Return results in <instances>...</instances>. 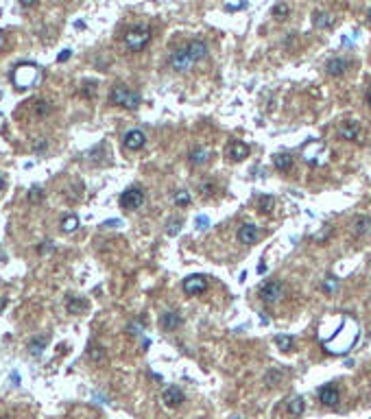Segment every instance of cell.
I'll use <instances>...</instances> for the list:
<instances>
[{"label":"cell","instance_id":"obj_31","mask_svg":"<svg viewBox=\"0 0 371 419\" xmlns=\"http://www.w3.org/2000/svg\"><path fill=\"white\" fill-rule=\"evenodd\" d=\"M181 225H183L181 218H170V221L166 223V234H168V236H177L179 231H181Z\"/></svg>","mask_w":371,"mask_h":419},{"label":"cell","instance_id":"obj_32","mask_svg":"<svg viewBox=\"0 0 371 419\" xmlns=\"http://www.w3.org/2000/svg\"><path fill=\"white\" fill-rule=\"evenodd\" d=\"M273 17H277V20H284V17H288V13H290V9H288V4H284V2H279V4H275L273 7Z\"/></svg>","mask_w":371,"mask_h":419},{"label":"cell","instance_id":"obj_21","mask_svg":"<svg viewBox=\"0 0 371 419\" xmlns=\"http://www.w3.org/2000/svg\"><path fill=\"white\" fill-rule=\"evenodd\" d=\"M273 166L282 173H286V170L292 168V157L288 153H277V155H273Z\"/></svg>","mask_w":371,"mask_h":419},{"label":"cell","instance_id":"obj_37","mask_svg":"<svg viewBox=\"0 0 371 419\" xmlns=\"http://www.w3.org/2000/svg\"><path fill=\"white\" fill-rule=\"evenodd\" d=\"M201 190H203L205 196H210L214 192V186H212V183H203V188H201Z\"/></svg>","mask_w":371,"mask_h":419},{"label":"cell","instance_id":"obj_27","mask_svg":"<svg viewBox=\"0 0 371 419\" xmlns=\"http://www.w3.org/2000/svg\"><path fill=\"white\" fill-rule=\"evenodd\" d=\"M312 22H314V26H317V29H330V26L334 24V20H332V17L327 16V13H321V11L314 13Z\"/></svg>","mask_w":371,"mask_h":419},{"label":"cell","instance_id":"obj_8","mask_svg":"<svg viewBox=\"0 0 371 419\" xmlns=\"http://www.w3.org/2000/svg\"><path fill=\"white\" fill-rule=\"evenodd\" d=\"M304 160L308 161L310 166H321L323 161H325V148H323V144L319 142V140L310 142L308 146L304 148Z\"/></svg>","mask_w":371,"mask_h":419},{"label":"cell","instance_id":"obj_44","mask_svg":"<svg viewBox=\"0 0 371 419\" xmlns=\"http://www.w3.org/2000/svg\"><path fill=\"white\" fill-rule=\"evenodd\" d=\"M367 103H369V105H371V90H369V92H367Z\"/></svg>","mask_w":371,"mask_h":419},{"label":"cell","instance_id":"obj_29","mask_svg":"<svg viewBox=\"0 0 371 419\" xmlns=\"http://www.w3.org/2000/svg\"><path fill=\"white\" fill-rule=\"evenodd\" d=\"M173 201H175V205H177V208H186V205H190L192 196H190V192H188V190H177V192H175V196H173Z\"/></svg>","mask_w":371,"mask_h":419},{"label":"cell","instance_id":"obj_35","mask_svg":"<svg viewBox=\"0 0 371 419\" xmlns=\"http://www.w3.org/2000/svg\"><path fill=\"white\" fill-rule=\"evenodd\" d=\"M210 227V221H208V216H196V229H208Z\"/></svg>","mask_w":371,"mask_h":419},{"label":"cell","instance_id":"obj_20","mask_svg":"<svg viewBox=\"0 0 371 419\" xmlns=\"http://www.w3.org/2000/svg\"><path fill=\"white\" fill-rule=\"evenodd\" d=\"M87 358H90V362H94V365H103V362L107 360V352H105V347H100V345H92V347L87 349Z\"/></svg>","mask_w":371,"mask_h":419},{"label":"cell","instance_id":"obj_5","mask_svg":"<svg viewBox=\"0 0 371 419\" xmlns=\"http://www.w3.org/2000/svg\"><path fill=\"white\" fill-rule=\"evenodd\" d=\"M168 65H170V70H175V72H188V70L194 65V61L190 59L186 48H177V50L170 55Z\"/></svg>","mask_w":371,"mask_h":419},{"label":"cell","instance_id":"obj_3","mask_svg":"<svg viewBox=\"0 0 371 419\" xmlns=\"http://www.w3.org/2000/svg\"><path fill=\"white\" fill-rule=\"evenodd\" d=\"M153 37V31L148 26H133L125 33V48L131 52H138L151 42Z\"/></svg>","mask_w":371,"mask_h":419},{"label":"cell","instance_id":"obj_7","mask_svg":"<svg viewBox=\"0 0 371 419\" xmlns=\"http://www.w3.org/2000/svg\"><path fill=\"white\" fill-rule=\"evenodd\" d=\"M284 295V286L277 282V279H271V282H266L264 286L260 288V299L264 301V304H275V301H279Z\"/></svg>","mask_w":371,"mask_h":419},{"label":"cell","instance_id":"obj_22","mask_svg":"<svg viewBox=\"0 0 371 419\" xmlns=\"http://www.w3.org/2000/svg\"><path fill=\"white\" fill-rule=\"evenodd\" d=\"M304 408H306V402L301 395H295L288 400V415H290V417H299V415L304 413Z\"/></svg>","mask_w":371,"mask_h":419},{"label":"cell","instance_id":"obj_40","mask_svg":"<svg viewBox=\"0 0 371 419\" xmlns=\"http://www.w3.org/2000/svg\"><path fill=\"white\" fill-rule=\"evenodd\" d=\"M22 7H33V4H37V0H20Z\"/></svg>","mask_w":371,"mask_h":419},{"label":"cell","instance_id":"obj_26","mask_svg":"<svg viewBox=\"0 0 371 419\" xmlns=\"http://www.w3.org/2000/svg\"><path fill=\"white\" fill-rule=\"evenodd\" d=\"M275 208V199L271 194H262L260 199H258V210H260L262 214H271Z\"/></svg>","mask_w":371,"mask_h":419},{"label":"cell","instance_id":"obj_15","mask_svg":"<svg viewBox=\"0 0 371 419\" xmlns=\"http://www.w3.org/2000/svg\"><path fill=\"white\" fill-rule=\"evenodd\" d=\"M181 323H183L181 314L175 312V310H168V312H164V314H161V319H160V325L164 327L166 332H175L179 325H181Z\"/></svg>","mask_w":371,"mask_h":419},{"label":"cell","instance_id":"obj_18","mask_svg":"<svg viewBox=\"0 0 371 419\" xmlns=\"http://www.w3.org/2000/svg\"><path fill=\"white\" fill-rule=\"evenodd\" d=\"M87 306H90V304H87L83 297H70V299L65 301V310H68L70 314H81V312H85Z\"/></svg>","mask_w":371,"mask_h":419},{"label":"cell","instance_id":"obj_9","mask_svg":"<svg viewBox=\"0 0 371 419\" xmlns=\"http://www.w3.org/2000/svg\"><path fill=\"white\" fill-rule=\"evenodd\" d=\"M144 142H146V135H144L140 129L127 131L125 138H122V144H125V148H129V151H140V148L144 146Z\"/></svg>","mask_w":371,"mask_h":419},{"label":"cell","instance_id":"obj_17","mask_svg":"<svg viewBox=\"0 0 371 419\" xmlns=\"http://www.w3.org/2000/svg\"><path fill=\"white\" fill-rule=\"evenodd\" d=\"M210 157H212V151H210L208 146H194L190 151V161L194 166H203L210 161Z\"/></svg>","mask_w":371,"mask_h":419},{"label":"cell","instance_id":"obj_4","mask_svg":"<svg viewBox=\"0 0 371 419\" xmlns=\"http://www.w3.org/2000/svg\"><path fill=\"white\" fill-rule=\"evenodd\" d=\"M118 201H120L122 210H138V208H142V203H144V190H140V188H129V190L122 192Z\"/></svg>","mask_w":371,"mask_h":419},{"label":"cell","instance_id":"obj_1","mask_svg":"<svg viewBox=\"0 0 371 419\" xmlns=\"http://www.w3.org/2000/svg\"><path fill=\"white\" fill-rule=\"evenodd\" d=\"M13 85L17 90H29V87H35L39 81H42V68L35 64H22L13 70V77H11Z\"/></svg>","mask_w":371,"mask_h":419},{"label":"cell","instance_id":"obj_23","mask_svg":"<svg viewBox=\"0 0 371 419\" xmlns=\"http://www.w3.org/2000/svg\"><path fill=\"white\" fill-rule=\"evenodd\" d=\"M46 345H48V336H35V338L29 343V354L31 356H42Z\"/></svg>","mask_w":371,"mask_h":419},{"label":"cell","instance_id":"obj_46","mask_svg":"<svg viewBox=\"0 0 371 419\" xmlns=\"http://www.w3.org/2000/svg\"><path fill=\"white\" fill-rule=\"evenodd\" d=\"M234 419H242V417H234Z\"/></svg>","mask_w":371,"mask_h":419},{"label":"cell","instance_id":"obj_28","mask_svg":"<svg viewBox=\"0 0 371 419\" xmlns=\"http://www.w3.org/2000/svg\"><path fill=\"white\" fill-rule=\"evenodd\" d=\"M282 378H284V373L279 369H271V371H266L264 382H266V387H277L282 382Z\"/></svg>","mask_w":371,"mask_h":419},{"label":"cell","instance_id":"obj_45","mask_svg":"<svg viewBox=\"0 0 371 419\" xmlns=\"http://www.w3.org/2000/svg\"><path fill=\"white\" fill-rule=\"evenodd\" d=\"M369 22H371V9H369Z\"/></svg>","mask_w":371,"mask_h":419},{"label":"cell","instance_id":"obj_39","mask_svg":"<svg viewBox=\"0 0 371 419\" xmlns=\"http://www.w3.org/2000/svg\"><path fill=\"white\" fill-rule=\"evenodd\" d=\"M50 249H52V242H48V240H46V242H44L42 247H39V251H42V253H46V251H50Z\"/></svg>","mask_w":371,"mask_h":419},{"label":"cell","instance_id":"obj_38","mask_svg":"<svg viewBox=\"0 0 371 419\" xmlns=\"http://www.w3.org/2000/svg\"><path fill=\"white\" fill-rule=\"evenodd\" d=\"M118 225H122L118 218H112V221H105V223H103V227H118Z\"/></svg>","mask_w":371,"mask_h":419},{"label":"cell","instance_id":"obj_30","mask_svg":"<svg viewBox=\"0 0 371 419\" xmlns=\"http://www.w3.org/2000/svg\"><path fill=\"white\" fill-rule=\"evenodd\" d=\"M79 227V218L74 216V214H70V216H65L64 221H61V231L64 234H70V231H74Z\"/></svg>","mask_w":371,"mask_h":419},{"label":"cell","instance_id":"obj_13","mask_svg":"<svg viewBox=\"0 0 371 419\" xmlns=\"http://www.w3.org/2000/svg\"><path fill=\"white\" fill-rule=\"evenodd\" d=\"M225 155L234 161H242L244 157H249V146L244 142H240V140H234V142H229V146L225 148Z\"/></svg>","mask_w":371,"mask_h":419},{"label":"cell","instance_id":"obj_33","mask_svg":"<svg viewBox=\"0 0 371 419\" xmlns=\"http://www.w3.org/2000/svg\"><path fill=\"white\" fill-rule=\"evenodd\" d=\"M44 201V190L42 188H31L29 190V203H42Z\"/></svg>","mask_w":371,"mask_h":419},{"label":"cell","instance_id":"obj_14","mask_svg":"<svg viewBox=\"0 0 371 419\" xmlns=\"http://www.w3.org/2000/svg\"><path fill=\"white\" fill-rule=\"evenodd\" d=\"M319 400L323 402L325 406H330V408H334L336 404H339L340 395H339V388L334 387V384H325V387L319 391Z\"/></svg>","mask_w":371,"mask_h":419},{"label":"cell","instance_id":"obj_16","mask_svg":"<svg viewBox=\"0 0 371 419\" xmlns=\"http://www.w3.org/2000/svg\"><path fill=\"white\" fill-rule=\"evenodd\" d=\"M340 135H343L345 140H349V142H358V138H360V127H358V122L354 120H347L340 125Z\"/></svg>","mask_w":371,"mask_h":419},{"label":"cell","instance_id":"obj_36","mask_svg":"<svg viewBox=\"0 0 371 419\" xmlns=\"http://www.w3.org/2000/svg\"><path fill=\"white\" fill-rule=\"evenodd\" d=\"M70 55H72V50H70V48H64V50L59 52V57H57V61H68Z\"/></svg>","mask_w":371,"mask_h":419},{"label":"cell","instance_id":"obj_41","mask_svg":"<svg viewBox=\"0 0 371 419\" xmlns=\"http://www.w3.org/2000/svg\"><path fill=\"white\" fill-rule=\"evenodd\" d=\"M46 148V142H39V144H35V151H44Z\"/></svg>","mask_w":371,"mask_h":419},{"label":"cell","instance_id":"obj_11","mask_svg":"<svg viewBox=\"0 0 371 419\" xmlns=\"http://www.w3.org/2000/svg\"><path fill=\"white\" fill-rule=\"evenodd\" d=\"M161 402H164L166 406H170V408L181 406L183 404V391L179 387H166L164 391H161Z\"/></svg>","mask_w":371,"mask_h":419},{"label":"cell","instance_id":"obj_42","mask_svg":"<svg viewBox=\"0 0 371 419\" xmlns=\"http://www.w3.org/2000/svg\"><path fill=\"white\" fill-rule=\"evenodd\" d=\"M2 188H4V177L0 175V192H2Z\"/></svg>","mask_w":371,"mask_h":419},{"label":"cell","instance_id":"obj_10","mask_svg":"<svg viewBox=\"0 0 371 419\" xmlns=\"http://www.w3.org/2000/svg\"><path fill=\"white\" fill-rule=\"evenodd\" d=\"M258 238H260V231H258L256 225H251V223H244V225H240L238 229V240L240 244H256Z\"/></svg>","mask_w":371,"mask_h":419},{"label":"cell","instance_id":"obj_19","mask_svg":"<svg viewBox=\"0 0 371 419\" xmlns=\"http://www.w3.org/2000/svg\"><path fill=\"white\" fill-rule=\"evenodd\" d=\"M345 68H347V61L340 59V57H334V59H330L325 64V70L330 77H340V74L345 72Z\"/></svg>","mask_w":371,"mask_h":419},{"label":"cell","instance_id":"obj_6","mask_svg":"<svg viewBox=\"0 0 371 419\" xmlns=\"http://www.w3.org/2000/svg\"><path fill=\"white\" fill-rule=\"evenodd\" d=\"M208 290V277L205 275H188L183 279V292L190 297H196V295H203Z\"/></svg>","mask_w":371,"mask_h":419},{"label":"cell","instance_id":"obj_34","mask_svg":"<svg viewBox=\"0 0 371 419\" xmlns=\"http://www.w3.org/2000/svg\"><path fill=\"white\" fill-rule=\"evenodd\" d=\"M336 286H339V279H336L334 275H327L325 282H323V290H325V292H334Z\"/></svg>","mask_w":371,"mask_h":419},{"label":"cell","instance_id":"obj_24","mask_svg":"<svg viewBox=\"0 0 371 419\" xmlns=\"http://www.w3.org/2000/svg\"><path fill=\"white\" fill-rule=\"evenodd\" d=\"M369 227H371V218L369 216H356V221H354V231H356L358 236H365L367 231H369Z\"/></svg>","mask_w":371,"mask_h":419},{"label":"cell","instance_id":"obj_12","mask_svg":"<svg viewBox=\"0 0 371 419\" xmlns=\"http://www.w3.org/2000/svg\"><path fill=\"white\" fill-rule=\"evenodd\" d=\"M186 50H188V55H190V59L196 64V61H201V59L208 57L210 48H208V44H205L203 39H192V42L186 46Z\"/></svg>","mask_w":371,"mask_h":419},{"label":"cell","instance_id":"obj_25","mask_svg":"<svg viewBox=\"0 0 371 419\" xmlns=\"http://www.w3.org/2000/svg\"><path fill=\"white\" fill-rule=\"evenodd\" d=\"M275 345H277L282 352H292V347H295V338L288 334H277L275 336Z\"/></svg>","mask_w":371,"mask_h":419},{"label":"cell","instance_id":"obj_43","mask_svg":"<svg viewBox=\"0 0 371 419\" xmlns=\"http://www.w3.org/2000/svg\"><path fill=\"white\" fill-rule=\"evenodd\" d=\"M2 44H4V33L0 31V48H2Z\"/></svg>","mask_w":371,"mask_h":419},{"label":"cell","instance_id":"obj_2","mask_svg":"<svg viewBox=\"0 0 371 419\" xmlns=\"http://www.w3.org/2000/svg\"><path fill=\"white\" fill-rule=\"evenodd\" d=\"M109 100L116 107H127V109H138L140 103H142V96L138 92L129 90L125 85H113L112 92H109Z\"/></svg>","mask_w":371,"mask_h":419}]
</instances>
